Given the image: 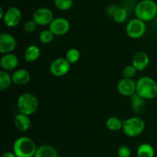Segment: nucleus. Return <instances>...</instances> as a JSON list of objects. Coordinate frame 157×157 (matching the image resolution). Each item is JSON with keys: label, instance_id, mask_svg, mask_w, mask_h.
Listing matches in <instances>:
<instances>
[{"label": "nucleus", "instance_id": "nucleus-1", "mask_svg": "<svg viewBox=\"0 0 157 157\" xmlns=\"http://www.w3.org/2000/svg\"><path fill=\"white\" fill-rule=\"evenodd\" d=\"M37 149L35 142L29 137H18L14 142L13 152L16 157H34Z\"/></svg>", "mask_w": 157, "mask_h": 157}, {"label": "nucleus", "instance_id": "nucleus-2", "mask_svg": "<svg viewBox=\"0 0 157 157\" xmlns=\"http://www.w3.org/2000/svg\"><path fill=\"white\" fill-rule=\"evenodd\" d=\"M136 18L144 22H150L157 15V4L154 0H141L135 7Z\"/></svg>", "mask_w": 157, "mask_h": 157}, {"label": "nucleus", "instance_id": "nucleus-3", "mask_svg": "<svg viewBox=\"0 0 157 157\" xmlns=\"http://www.w3.org/2000/svg\"><path fill=\"white\" fill-rule=\"evenodd\" d=\"M136 92L144 99H153L157 96V83L151 77H142L136 82Z\"/></svg>", "mask_w": 157, "mask_h": 157}, {"label": "nucleus", "instance_id": "nucleus-4", "mask_svg": "<svg viewBox=\"0 0 157 157\" xmlns=\"http://www.w3.org/2000/svg\"><path fill=\"white\" fill-rule=\"evenodd\" d=\"M17 106L19 112L31 115L38 109V100L33 94L25 92L19 95L17 100Z\"/></svg>", "mask_w": 157, "mask_h": 157}, {"label": "nucleus", "instance_id": "nucleus-5", "mask_svg": "<svg viewBox=\"0 0 157 157\" xmlns=\"http://www.w3.org/2000/svg\"><path fill=\"white\" fill-rule=\"evenodd\" d=\"M146 127L144 120L141 117L135 116L127 119L123 124V132L129 137H136L143 133Z\"/></svg>", "mask_w": 157, "mask_h": 157}, {"label": "nucleus", "instance_id": "nucleus-6", "mask_svg": "<svg viewBox=\"0 0 157 157\" xmlns=\"http://www.w3.org/2000/svg\"><path fill=\"white\" fill-rule=\"evenodd\" d=\"M147 32V25L145 22L138 18H133L129 22L126 27L127 35L131 38H140L144 36Z\"/></svg>", "mask_w": 157, "mask_h": 157}, {"label": "nucleus", "instance_id": "nucleus-7", "mask_svg": "<svg viewBox=\"0 0 157 157\" xmlns=\"http://www.w3.org/2000/svg\"><path fill=\"white\" fill-rule=\"evenodd\" d=\"M54 13L50 9L46 7L39 8L34 12L32 19L38 26H49L54 19Z\"/></svg>", "mask_w": 157, "mask_h": 157}, {"label": "nucleus", "instance_id": "nucleus-8", "mask_svg": "<svg viewBox=\"0 0 157 157\" xmlns=\"http://www.w3.org/2000/svg\"><path fill=\"white\" fill-rule=\"evenodd\" d=\"M71 64L66 58H55L50 65V72L54 76H64L69 72Z\"/></svg>", "mask_w": 157, "mask_h": 157}, {"label": "nucleus", "instance_id": "nucleus-9", "mask_svg": "<svg viewBox=\"0 0 157 157\" xmlns=\"http://www.w3.org/2000/svg\"><path fill=\"white\" fill-rule=\"evenodd\" d=\"M70 22L68 20L62 17L55 18L49 25V29L57 36H61L67 34L70 30Z\"/></svg>", "mask_w": 157, "mask_h": 157}, {"label": "nucleus", "instance_id": "nucleus-10", "mask_svg": "<svg viewBox=\"0 0 157 157\" xmlns=\"http://www.w3.org/2000/svg\"><path fill=\"white\" fill-rule=\"evenodd\" d=\"M21 16L22 15L20 9L15 6H12L6 11L2 20L6 26L13 28L19 24L21 20Z\"/></svg>", "mask_w": 157, "mask_h": 157}, {"label": "nucleus", "instance_id": "nucleus-11", "mask_svg": "<svg viewBox=\"0 0 157 157\" xmlns=\"http://www.w3.org/2000/svg\"><path fill=\"white\" fill-rule=\"evenodd\" d=\"M17 46L16 39L9 33L0 35V52L2 54L12 53Z\"/></svg>", "mask_w": 157, "mask_h": 157}, {"label": "nucleus", "instance_id": "nucleus-12", "mask_svg": "<svg viewBox=\"0 0 157 157\" xmlns=\"http://www.w3.org/2000/svg\"><path fill=\"white\" fill-rule=\"evenodd\" d=\"M117 90L122 95L130 97L136 92V83L133 78H122L117 84Z\"/></svg>", "mask_w": 157, "mask_h": 157}, {"label": "nucleus", "instance_id": "nucleus-13", "mask_svg": "<svg viewBox=\"0 0 157 157\" xmlns=\"http://www.w3.org/2000/svg\"><path fill=\"white\" fill-rule=\"evenodd\" d=\"M150 63V57L148 54L143 51L136 52L133 58L132 65L137 71H144L148 67Z\"/></svg>", "mask_w": 157, "mask_h": 157}, {"label": "nucleus", "instance_id": "nucleus-14", "mask_svg": "<svg viewBox=\"0 0 157 157\" xmlns=\"http://www.w3.org/2000/svg\"><path fill=\"white\" fill-rule=\"evenodd\" d=\"M18 65V58L15 54H4L0 59V66L5 71H11L15 69Z\"/></svg>", "mask_w": 157, "mask_h": 157}, {"label": "nucleus", "instance_id": "nucleus-15", "mask_svg": "<svg viewBox=\"0 0 157 157\" xmlns=\"http://www.w3.org/2000/svg\"><path fill=\"white\" fill-rule=\"evenodd\" d=\"M12 82L17 86H24L30 81L31 75L29 71L24 69H19L15 70L12 75Z\"/></svg>", "mask_w": 157, "mask_h": 157}, {"label": "nucleus", "instance_id": "nucleus-16", "mask_svg": "<svg viewBox=\"0 0 157 157\" xmlns=\"http://www.w3.org/2000/svg\"><path fill=\"white\" fill-rule=\"evenodd\" d=\"M14 123H15V126L17 129L21 132H26L30 129L31 126H32V122L29 118V115L21 113V112L15 115Z\"/></svg>", "mask_w": 157, "mask_h": 157}, {"label": "nucleus", "instance_id": "nucleus-17", "mask_svg": "<svg viewBox=\"0 0 157 157\" xmlns=\"http://www.w3.org/2000/svg\"><path fill=\"white\" fill-rule=\"evenodd\" d=\"M34 157H58V154L53 146L42 145L38 147Z\"/></svg>", "mask_w": 157, "mask_h": 157}, {"label": "nucleus", "instance_id": "nucleus-18", "mask_svg": "<svg viewBox=\"0 0 157 157\" xmlns=\"http://www.w3.org/2000/svg\"><path fill=\"white\" fill-rule=\"evenodd\" d=\"M41 55V50L35 45L29 46L24 52V58L28 62H34L38 59Z\"/></svg>", "mask_w": 157, "mask_h": 157}, {"label": "nucleus", "instance_id": "nucleus-19", "mask_svg": "<svg viewBox=\"0 0 157 157\" xmlns=\"http://www.w3.org/2000/svg\"><path fill=\"white\" fill-rule=\"evenodd\" d=\"M137 157H155V150L149 143H143L137 149Z\"/></svg>", "mask_w": 157, "mask_h": 157}, {"label": "nucleus", "instance_id": "nucleus-20", "mask_svg": "<svg viewBox=\"0 0 157 157\" xmlns=\"http://www.w3.org/2000/svg\"><path fill=\"white\" fill-rule=\"evenodd\" d=\"M130 100H131V106L133 110L136 112H140L144 109L145 99L142 98L139 94L135 92L130 96Z\"/></svg>", "mask_w": 157, "mask_h": 157}, {"label": "nucleus", "instance_id": "nucleus-21", "mask_svg": "<svg viewBox=\"0 0 157 157\" xmlns=\"http://www.w3.org/2000/svg\"><path fill=\"white\" fill-rule=\"evenodd\" d=\"M12 78L7 71L2 70L0 72V90L6 91L12 86Z\"/></svg>", "mask_w": 157, "mask_h": 157}, {"label": "nucleus", "instance_id": "nucleus-22", "mask_svg": "<svg viewBox=\"0 0 157 157\" xmlns=\"http://www.w3.org/2000/svg\"><path fill=\"white\" fill-rule=\"evenodd\" d=\"M123 124H124V122L115 116L110 117L106 123L107 128L110 131H118L120 129H122Z\"/></svg>", "mask_w": 157, "mask_h": 157}, {"label": "nucleus", "instance_id": "nucleus-23", "mask_svg": "<svg viewBox=\"0 0 157 157\" xmlns=\"http://www.w3.org/2000/svg\"><path fill=\"white\" fill-rule=\"evenodd\" d=\"M65 58L71 65L75 64L79 61L80 58H81V52L78 49L72 48L67 51Z\"/></svg>", "mask_w": 157, "mask_h": 157}, {"label": "nucleus", "instance_id": "nucleus-24", "mask_svg": "<svg viewBox=\"0 0 157 157\" xmlns=\"http://www.w3.org/2000/svg\"><path fill=\"white\" fill-rule=\"evenodd\" d=\"M127 16H128V12L127 9L124 8L118 7L112 17L117 23H123L127 20Z\"/></svg>", "mask_w": 157, "mask_h": 157}, {"label": "nucleus", "instance_id": "nucleus-25", "mask_svg": "<svg viewBox=\"0 0 157 157\" xmlns=\"http://www.w3.org/2000/svg\"><path fill=\"white\" fill-rule=\"evenodd\" d=\"M54 4L58 10L67 11L72 8L74 1L73 0H55Z\"/></svg>", "mask_w": 157, "mask_h": 157}, {"label": "nucleus", "instance_id": "nucleus-26", "mask_svg": "<svg viewBox=\"0 0 157 157\" xmlns=\"http://www.w3.org/2000/svg\"><path fill=\"white\" fill-rule=\"evenodd\" d=\"M54 37H55V35L52 33L50 29H44V30L41 31L40 33L39 40L42 44L47 45L53 41Z\"/></svg>", "mask_w": 157, "mask_h": 157}, {"label": "nucleus", "instance_id": "nucleus-27", "mask_svg": "<svg viewBox=\"0 0 157 157\" xmlns=\"http://www.w3.org/2000/svg\"><path fill=\"white\" fill-rule=\"evenodd\" d=\"M136 72L137 70L135 69L134 66L133 65H130L124 68V71H123V75H124V78H133L136 75Z\"/></svg>", "mask_w": 157, "mask_h": 157}, {"label": "nucleus", "instance_id": "nucleus-28", "mask_svg": "<svg viewBox=\"0 0 157 157\" xmlns=\"http://www.w3.org/2000/svg\"><path fill=\"white\" fill-rule=\"evenodd\" d=\"M37 26H38V25L36 24V22L33 19L29 20V21H27L25 23L24 29L26 32L32 33V32H34L36 30Z\"/></svg>", "mask_w": 157, "mask_h": 157}, {"label": "nucleus", "instance_id": "nucleus-29", "mask_svg": "<svg viewBox=\"0 0 157 157\" xmlns=\"http://www.w3.org/2000/svg\"><path fill=\"white\" fill-rule=\"evenodd\" d=\"M118 157H130L131 150L127 146H122L117 150Z\"/></svg>", "mask_w": 157, "mask_h": 157}, {"label": "nucleus", "instance_id": "nucleus-30", "mask_svg": "<svg viewBox=\"0 0 157 157\" xmlns=\"http://www.w3.org/2000/svg\"><path fill=\"white\" fill-rule=\"evenodd\" d=\"M117 8H118L117 6H114V5H113V6H109L108 9H107V13H108V15H111V16H113V14H114L115 11H116L117 9Z\"/></svg>", "mask_w": 157, "mask_h": 157}, {"label": "nucleus", "instance_id": "nucleus-31", "mask_svg": "<svg viewBox=\"0 0 157 157\" xmlns=\"http://www.w3.org/2000/svg\"><path fill=\"white\" fill-rule=\"evenodd\" d=\"M1 157H16L15 154L14 152H10V151H7V152H3Z\"/></svg>", "mask_w": 157, "mask_h": 157}, {"label": "nucleus", "instance_id": "nucleus-32", "mask_svg": "<svg viewBox=\"0 0 157 157\" xmlns=\"http://www.w3.org/2000/svg\"><path fill=\"white\" fill-rule=\"evenodd\" d=\"M5 12H4V10H3V8L0 7V18H1V19H2L3 17H4Z\"/></svg>", "mask_w": 157, "mask_h": 157}, {"label": "nucleus", "instance_id": "nucleus-33", "mask_svg": "<svg viewBox=\"0 0 157 157\" xmlns=\"http://www.w3.org/2000/svg\"><path fill=\"white\" fill-rule=\"evenodd\" d=\"M156 26H157V18H156Z\"/></svg>", "mask_w": 157, "mask_h": 157}]
</instances>
